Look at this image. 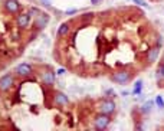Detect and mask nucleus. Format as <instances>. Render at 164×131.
<instances>
[{"instance_id": "3", "label": "nucleus", "mask_w": 164, "mask_h": 131, "mask_svg": "<svg viewBox=\"0 0 164 131\" xmlns=\"http://www.w3.org/2000/svg\"><path fill=\"white\" fill-rule=\"evenodd\" d=\"M32 72H33V68H32V65H29L28 62L19 63V65L15 68V74L17 75V76H20V78L29 76V75H32Z\"/></svg>"}, {"instance_id": "9", "label": "nucleus", "mask_w": 164, "mask_h": 131, "mask_svg": "<svg viewBox=\"0 0 164 131\" xmlns=\"http://www.w3.org/2000/svg\"><path fill=\"white\" fill-rule=\"evenodd\" d=\"M158 53H160V48L155 46V48H150L148 50H147V55H146V59L148 63H153L157 61L158 58Z\"/></svg>"}, {"instance_id": "21", "label": "nucleus", "mask_w": 164, "mask_h": 131, "mask_svg": "<svg viewBox=\"0 0 164 131\" xmlns=\"http://www.w3.org/2000/svg\"><path fill=\"white\" fill-rule=\"evenodd\" d=\"M99 2H101V0H91V3L92 4H96V3H99Z\"/></svg>"}, {"instance_id": "13", "label": "nucleus", "mask_w": 164, "mask_h": 131, "mask_svg": "<svg viewBox=\"0 0 164 131\" xmlns=\"http://www.w3.org/2000/svg\"><path fill=\"white\" fill-rule=\"evenodd\" d=\"M142 91V81H137L135 85H134V89H133V94L134 95H140Z\"/></svg>"}, {"instance_id": "7", "label": "nucleus", "mask_w": 164, "mask_h": 131, "mask_svg": "<svg viewBox=\"0 0 164 131\" xmlns=\"http://www.w3.org/2000/svg\"><path fill=\"white\" fill-rule=\"evenodd\" d=\"M115 102L114 101H111V100H105L104 102H102V105H101V112H104V114H108V115H111L112 112L115 111Z\"/></svg>"}, {"instance_id": "11", "label": "nucleus", "mask_w": 164, "mask_h": 131, "mask_svg": "<svg viewBox=\"0 0 164 131\" xmlns=\"http://www.w3.org/2000/svg\"><path fill=\"white\" fill-rule=\"evenodd\" d=\"M53 100H55V104L59 105V107H63V105H66V104L69 102V98L66 97L63 92H56L55 97H53Z\"/></svg>"}, {"instance_id": "10", "label": "nucleus", "mask_w": 164, "mask_h": 131, "mask_svg": "<svg viewBox=\"0 0 164 131\" xmlns=\"http://www.w3.org/2000/svg\"><path fill=\"white\" fill-rule=\"evenodd\" d=\"M40 76H42V81H43L45 85H53L55 84V74H53L52 71H43L42 74H40Z\"/></svg>"}, {"instance_id": "16", "label": "nucleus", "mask_w": 164, "mask_h": 131, "mask_svg": "<svg viewBox=\"0 0 164 131\" xmlns=\"http://www.w3.org/2000/svg\"><path fill=\"white\" fill-rule=\"evenodd\" d=\"M29 13H30L32 17H36V16L40 13V10H39V9H36V7H32V9H29Z\"/></svg>"}, {"instance_id": "12", "label": "nucleus", "mask_w": 164, "mask_h": 131, "mask_svg": "<svg viewBox=\"0 0 164 131\" xmlns=\"http://www.w3.org/2000/svg\"><path fill=\"white\" fill-rule=\"evenodd\" d=\"M69 29H71V25H69L68 22L62 23V25L58 28V32H56V35H58V37H63L65 35H68Z\"/></svg>"}, {"instance_id": "2", "label": "nucleus", "mask_w": 164, "mask_h": 131, "mask_svg": "<svg viewBox=\"0 0 164 131\" xmlns=\"http://www.w3.org/2000/svg\"><path fill=\"white\" fill-rule=\"evenodd\" d=\"M109 122H111V118H109L108 114H104V112H101L99 115L95 117L94 127H95L96 130H105V128L109 125Z\"/></svg>"}, {"instance_id": "19", "label": "nucleus", "mask_w": 164, "mask_h": 131, "mask_svg": "<svg viewBox=\"0 0 164 131\" xmlns=\"http://www.w3.org/2000/svg\"><path fill=\"white\" fill-rule=\"evenodd\" d=\"M76 13V9H72V10H66V15H75Z\"/></svg>"}, {"instance_id": "14", "label": "nucleus", "mask_w": 164, "mask_h": 131, "mask_svg": "<svg viewBox=\"0 0 164 131\" xmlns=\"http://www.w3.org/2000/svg\"><path fill=\"white\" fill-rule=\"evenodd\" d=\"M151 108H153V101H147V102L144 104V105H142L141 111L144 112V114H147V112L151 111Z\"/></svg>"}, {"instance_id": "17", "label": "nucleus", "mask_w": 164, "mask_h": 131, "mask_svg": "<svg viewBox=\"0 0 164 131\" xmlns=\"http://www.w3.org/2000/svg\"><path fill=\"white\" fill-rule=\"evenodd\" d=\"M135 4H138V6H142V7H148V4L144 2V0H133Z\"/></svg>"}, {"instance_id": "4", "label": "nucleus", "mask_w": 164, "mask_h": 131, "mask_svg": "<svg viewBox=\"0 0 164 131\" xmlns=\"http://www.w3.org/2000/svg\"><path fill=\"white\" fill-rule=\"evenodd\" d=\"M111 78H112V81L117 82V84H127L131 79V74L128 71H125V69H122V71H117L115 74H112Z\"/></svg>"}, {"instance_id": "8", "label": "nucleus", "mask_w": 164, "mask_h": 131, "mask_svg": "<svg viewBox=\"0 0 164 131\" xmlns=\"http://www.w3.org/2000/svg\"><path fill=\"white\" fill-rule=\"evenodd\" d=\"M4 9L7 10L9 13H17L19 9H20V4H19L17 0H6L4 2Z\"/></svg>"}, {"instance_id": "18", "label": "nucleus", "mask_w": 164, "mask_h": 131, "mask_svg": "<svg viewBox=\"0 0 164 131\" xmlns=\"http://www.w3.org/2000/svg\"><path fill=\"white\" fill-rule=\"evenodd\" d=\"M158 76L164 79V63H163V65L160 66V68H158Z\"/></svg>"}, {"instance_id": "5", "label": "nucleus", "mask_w": 164, "mask_h": 131, "mask_svg": "<svg viewBox=\"0 0 164 131\" xmlns=\"http://www.w3.org/2000/svg\"><path fill=\"white\" fill-rule=\"evenodd\" d=\"M30 13L29 12H25V13H20V15L16 17V25H17L19 29H25L29 26V23H30Z\"/></svg>"}, {"instance_id": "1", "label": "nucleus", "mask_w": 164, "mask_h": 131, "mask_svg": "<svg viewBox=\"0 0 164 131\" xmlns=\"http://www.w3.org/2000/svg\"><path fill=\"white\" fill-rule=\"evenodd\" d=\"M15 82H16V79H15V76H13L12 74L3 75V76L0 78V91H2V92H6V91L12 89L13 85H15Z\"/></svg>"}, {"instance_id": "20", "label": "nucleus", "mask_w": 164, "mask_h": 131, "mask_svg": "<svg viewBox=\"0 0 164 131\" xmlns=\"http://www.w3.org/2000/svg\"><path fill=\"white\" fill-rule=\"evenodd\" d=\"M56 74H58V75H63V74H65V69H63V68L58 69V72H56Z\"/></svg>"}, {"instance_id": "15", "label": "nucleus", "mask_w": 164, "mask_h": 131, "mask_svg": "<svg viewBox=\"0 0 164 131\" xmlns=\"http://www.w3.org/2000/svg\"><path fill=\"white\" fill-rule=\"evenodd\" d=\"M155 105H157L160 109L164 108V98L161 97V95H157V97H155Z\"/></svg>"}, {"instance_id": "6", "label": "nucleus", "mask_w": 164, "mask_h": 131, "mask_svg": "<svg viewBox=\"0 0 164 131\" xmlns=\"http://www.w3.org/2000/svg\"><path fill=\"white\" fill-rule=\"evenodd\" d=\"M48 22H49V15H46V13L40 12L39 15L35 17V28L39 29V30H42V29L46 28Z\"/></svg>"}]
</instances>
